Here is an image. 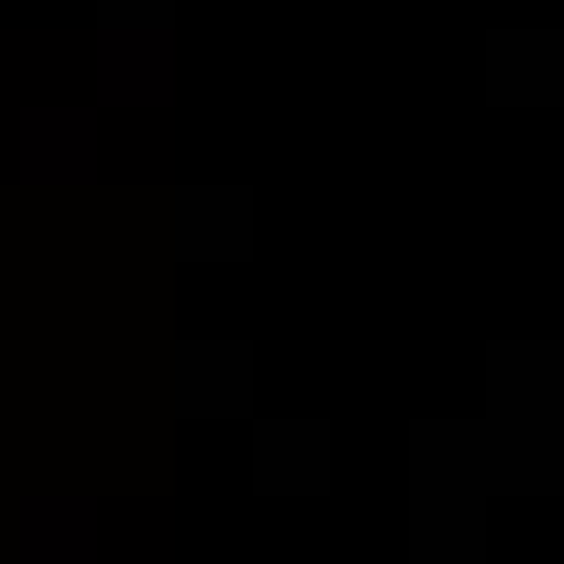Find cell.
Listing matches in <instances>:
<instances>
[{"label": "cell", "instance_id": "cell-1", "mask_svg": "<svg viewBox=\"0 0 564 564\" xmlns=\"http://www.w3.org/2000/svg\"><path fill=\"white\" fill-rule=\"evenodd\" d=\"M477 448L497 467V497H555L564 487V350L555 340H487Z\"/></svg>", "mask_w": 564, "mask_h": 564}, {"label": "cell", "instance_id": "cell-2", "mask_svg": "<svg viewBox=\"0 0 564 564\" xmlns=\"http://www.w3.org/2000/svg\"><path fill=\"white\" fill-rule=\"evenodd\" d=\"M497 467L477 419H409V564H487Z\"/></svg>", "mask_w": 564, "mask_h": 564}, {"label": "cell", "instance_id": "cell-3", "mask_svg": "<svg viewBox=\"0 0 564 564\" xmlns=\"http://www.w3.org/2000/svg\"><path fill=\"white\" fill-rule=\"evenodd\" d=\"M166 225H175V263H243L263 243V205H253V185H175Z\"/></svg>", "mask_w": 564, "mask_h": 564}, {"label": "cell", "instance_id": "cell-4", "mask_svg": "<svg viewBox=\"0 0 564 564\" xmlns=\"http://www.w3.org/2000/svg\"><path fill=\"white\" fill-rule=\"evenodd\" d=\"M340 438L332 419H253V497H332Z\"/></svg>", "mask_w": 564, "mask_h": 564}, {"label": "cell", "instance_id": "cell-5", "mask_svg": "<svg viewBox=\"0 0 564 564\" xmlns=\"http://www.w3.org/2000/svg\"><path fill=\"white\" fill-rule=\"evenodd\" d=\"M253 370V340H175V419H243Z\"/></svg>", "mask_w": 564, "mask_h": 564}, {"label": "cell", "instance_id": "cell-6", "mask_svg": "<svg viewBox=\"0 0 564 564\" xmlns=\"http://www.w3.org/2000/svg\"><path fill=\"white\" fill-rule=\"evenodd\" d=\"M487 98L497 108H555L564 98V30H487Z\"/></svg>", "mask_w": 564, "mask_h": 564}, {"label": "cell", "instance_id": "cell-7", "mask_svg": "<svg viewBox=\"0 0 564 564\" xmlns=\"http://www.w3.org/2000/svg\"><path fill=\"white\" fill-rule=\"evenodd\" d=\"M166 20H175V0H98V30H108V40H127V30L166 40Z\"/></svg>", "mask_w": 564, "mask_h": 564}]
</instances>
